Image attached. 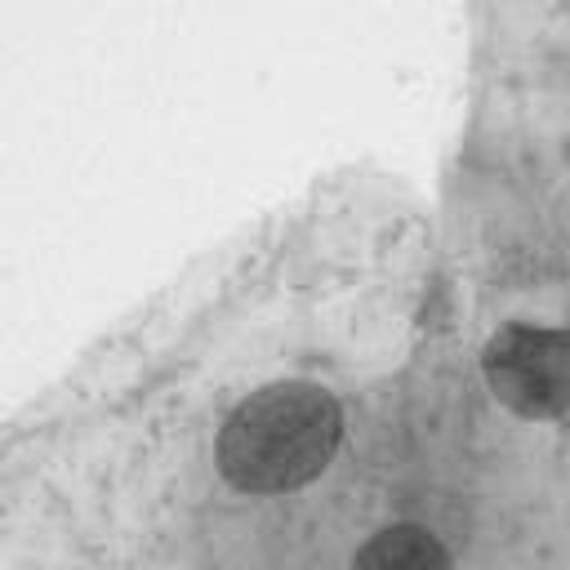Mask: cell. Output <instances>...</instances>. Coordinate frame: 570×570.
<instances>
[{
    "label": "cell",
    "instance_id": "3",
    "mask_svg": "<svg viewBox=\"0 0 570 570\" xmlns=\"http://www.w3.org/2000/svg\"><path fill=\"white\" fill-rule=\"evenodd\" d=\"M352 570H450V552L423 525H387L356 548Z\"/></svg>",
    "mask_w": 570,
    "mask_h": 570
},
{
    "label": "cell",
    "instance_id": "2",
    "mask_svg": "<svg viewBox=\"0 0 570 570\" xmlns=\"http://www.w3.org/2000/svg\"><path fill=\"white\" fill-rule=\"evenodd\" d=\"M481 374L517 419H561L570 410V334L508 321L485 343Z\"/></svg>",
    "mask_w": 570,
    "mask_h": 570
},
{
    "label": "cell",
    "instance_id": "1",
    "mask_svg": "<svg viewBox=\"0 0 570 570\" xmlns=\"http://www.w3.org/2000/svg\"><path fill=\"white\" fill-rule=\"evenodd\" d=\"M343 441V410L321 383L254 387L218 428L214 463L245 494H289L316 481Z\"/></svg>",
    "mask_w": 570,
    "mask_h": 570
}]
</instances>
